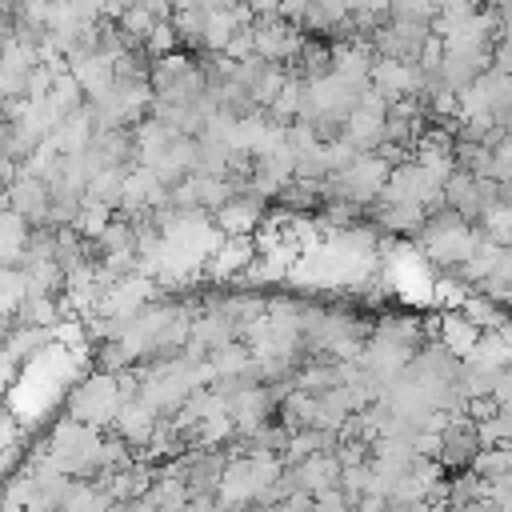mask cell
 Masks as SVG:
<instances>
[{
	"label": "cell",
	"mask_w": 512,
	"mask_h": 512,
	"mask_svg": "<svg viewBox=\"0 0 512 512\" xmlns=\"http://www.w3.org/2000/svg\"><path fill=\"white\" fill-rule=\"evenodd\" d=\"M44 204H48V192H44L40 180H32V184H28V180L16 184V208H20V216H40Z\"/></svg>",
	"instance_id": "cell-2"
},
{
	"label": "cell",
	"mask_w": 512,
	"mask_h": 512,
	"mask_svg": "<svg viewBox=\"0 0 512 512\" xmlns=\"http://www.w3.org/2000/svg\"><path fill=\"white\" fill-rule=\"evenodd\" d=\"M112 404H116L112 384H108V380H92V384H84V392L76 396V416H84V420H100Z\"/></svg>",
	"instance_id": "cell-1"
}]
</instances>
